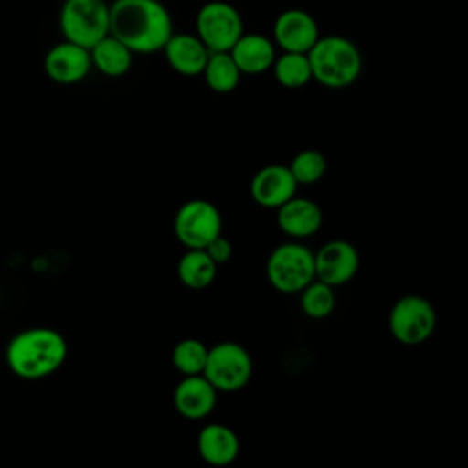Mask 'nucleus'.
<instances>
[{"instance_id": "11", "label": "nucleus", "mask_w": 468, "mask_h": 468, "mask_svg": "<svg viewBox=\"0 0 468 468\" xmlns=\"http://www.w3.org/2000/svg\"><path fill=\"white\" fill-rule=\"evenodd\" d=\"M320 37L318 22L311 13L300 7L282 11L272 24V42L280 51L307 53Z\"/></svg>"}, {"instance_id": "14", "label": "nucleus", "mask_w": 468, "mask_h": 468, "mask_svg": "<svg viewBox=\"0 0 468 468\" xmlns=\"http://www.w3.org/2000/svg\"><path fill=\"white\" fill-rule=\"evenodd\" d=\"M218 393L203 375L181 377L172 393L174 410L186 420H203L214 411Z\"/></svg>"}, {"instance_id": "1", "label": "nucleus", "mask_w": 468, "mask_h": 468, "mask_svg": "<svg viewBox=\"0 0 468 468\" xmlns=\"http://www.w3.org/2000/svg\"><path fill=\"white\" fill-rule=\"evenodd\" d=\"M174 33V20L161 0H113L110 4V35L133 55L163 49Z\"/></svg>"}, {"instance_id": "18", "label": "nucleus", "mask_w": 468, "mask_h": 468, "mask_svg": "<svg viewBox=\"0 0 468 468\" xmlns=\"http://www.w3.org/2000/svg\"><path fill=\"white\" fill-rule=\"evenodd\" d=\"M229 53L241 75H260L272 68L278 48L271 37L243 31V35L234 42Z\"/></svg>"}, {"instance_id": "21", "label": "nucleus", "mask_w": 468, "mask_h": 468, "mask_svg": "<svg viewBox=\"0 0 468 468\" xmlns=\"http://www.w3.org/2000/svg\"><path fill=\"white\" fill-rule=\"evenodd\" d=\"M201 75L207 86L219 95L232 93L241 80V71L238 69L229 51H210Z\"/></svg>"}, {"instance_id": "17", "label": "nucleus", "mask_w": 468, "mask_h": 468, "mask_svg": "<svg viewBox=\"0 0 468 468\" xmlns=\"http://www.w3.org/2000/svg\"><path fill=\"white\" fill-rule=\"evenodd\" d=\"M166 64L183 77H199L205 69L210 51L196 33H172L163 46Z\"/></svg>"}, {"instance_id": "7", "label": "nucleus", "mask_w": 468, "mask_h": 468, "mask_svg": "<svg viewBox=\"0 0 468 468\" xmlns=\"http://www.w3.org/2000/svg\"><path fill=\"white\" fill-rule=\"evenodd\" d=\"M252 371V356L241 344L223 340L208 347L203 377L219 393H234L243 389L250 382Z\"/></svg>"}, {"instance_id": "26", "label": "nucleus", "mask_w": 468, "mask_h": 468, "mask_svg": "<svg viewBox=\"0 0 468 468\" xmlns=\"http://www.w3.org/2000/svg\"><path fill=\"white\" fill-rule=\"evenodd\" d=\"M205 252L210 256V260L219 267V265H225L230 261L232 254H234V247L230 243L229 238H225L223 234L216 236L214 239H210L207 245H205Z\"/></svg>"}, {"instance_id": "5", "label": "nucleus", "mask_w": 468, "mask_h": 468, "mask_svg": "<svg viewBox=\"0 0 468 468\" xmlns=\"http://www.w3.org/2000/svg\"><path fill=\"white\" fill-rule=\"evenodd\" d=\"M58 27L64 40L90 49L110 33V4L106 0H64Z\"/></svg>"}, {"instance_id": "6", "label": "nucleus", "mask_w": 468, "mask_h": 468, "mask_svg": "<svg viewBox=\"0 0 468 468\" xmlns=\"http://www.w3.org/2000/svg\"><path fill=\"white\" fill-rule=\"evenodd\" d=\"M437 327L433 303L415 292L400 296L389 309L388 329L395 342L402 346H420L431 338Z\"/></svg>"}, {"instance_id": "15", "label": "nucleus", "mask_w": 468, "mask_h": 468, "mask_svg": "<svg viewBox=\"0 0 468 468\" xmlns=\"http://www.w3.org/2000/svg\"><path fill=\"white\" fill-rule=\"evenodd\" d=\"M276 225L289 239L302 241L322 229L324 212L316 201L296 194L276 208Z\"/></svg>"}, {"instance_id": "25", "label": "nucleus", "mask_w": 468, "mask_h": 468, "mask_svg": "<svg viewBox=\"0 0 468 468\" xmlns=\"http://www.w3.org/2000/svg\"><path fill=\"white\" fill-rule=\"evenodd\" d=\"M289 170L294 181L300 185H314L318 183L327 172V159L316 148H303L300 150L291 161Z\"/></svg>"}, {"instance_id": "22", "label": "nucleus", "mask_w": 468, "mask_h": 468, "mask_svg": "<svg viewBox=\"0 0 468 468\" xmlns=\"http://www.w3.org/2000/svg\"><path fill=\"white\" fill-rule=\"evenodd\" d=\"M272 73L280 86L287 90H298L313 80L307 53L280 51L272 62Z\"/></svg>"}, {"instance_id": "13", "label": "nucleus", "mask_w": 468, "mask_h": 468, "mask_svg": "<svg viewBox=\"0 0 468 468\" xmlns=\"http://www.w3.org/2000/svg\"><path fill=\"white\" fill-rule=\"evenodd\" d=\"M91 71L90 49L69 40L51 46L44 57V73L57 84H77Z\"/></svg>"}, {"instance_id": "19", "label": "nucleus", "mask_w": 468, "mask_h": 468, "mask_svg": "<svg viewBox=\"0 0 468 468\" xmlns=\"http://www.w3.org/2000/svg\"><path fill=\"white\" fill-rule=\"evenodd\" d=\"M91 68L110 79L124 77L133 66V53L110 33L90 48Z\"/></svg>"}, {"instance_id": "8", "label": "nucleus", "mask_w": 468, "mask_h": 468, "mask_svg": "<svg viewBox=\"0 0 468 468\" xmlns=\"http://www.w3.org/2000/svg\"><path fill=\"white\" fill-rule=\"evenodd\" d=\"M223 234V216L208 199H188L174 216V236L185 249H205L216 236Z\"/></svg>"}, {"instance_id": "23", "label": "nucleus", "mask_w": 468, "mask_h": 468, "mask_svg": "<svg viewBox=\"0 0 468 468\" xmlns=\"http://www.w3.org/2000/svg\"><path fill=\"white\" fill-rule=\"evenodd\" d=\"M298 294H300V309L307 318L324 320L336 307L335 287L316 278L309 282Z\"/></svg>"}, {"instance_id": "12", "label": "nucleus", "mask_w": 468, "mask_h": 468, "mask_svg": "<svg viewBox=\"0 0 468 468\" xmlns=\"http://www.w3.org/2000/svg\"><path fill=\"white\" fill-rule=\"evenodd\" d=\"M250 197L252 201L267 210H276L285 201H289L298 192V183L294 181L287 165H265L250 179Z\"/></svg>"}, {"instance_id": "16", "label": "nucleus", "mask_w": 468, "mask_h": 468, "mask_svg": "<svg viewBox=\"0 0 468 468\" xmlns=\"http://www.w3.org/2000/svg\"><path fill=\"white\" fill-rule=\"evenodd\" d=\"M196 450L201 461H205L210 466L223 468L238 459L241 442L238 433L230 426L210 422L197 431Z\"/></svg>"}, {"instance_id": "4", "label": "nucleus", "mask_w": 468, "mask_h": 468, "mask_svg": "<svg viewBox=\"0 0 468 468\" xmlns=\"http://www.w3.org/2000/svg\"><path fill=\"white\" fill-rule=\"evenodd\" d=\"M271 287L282 294H298L314 280V254L298 239L276 245L265 263Z\"/></svg>"}, {"instance_id": "24", "label": "nucleus", "mask_w": 468, "mask_h": 468, "mask_svg": "<svg viewBox=\"0 0 468 468\" xmlns=\"http://www.w3.org/2000/svg\"><path fill=\"white\" fill-rule=\"evenodd\" d=\"M207 353H208V346L194 336H186L181 338L170 353V360L174 369L181 375H203L205 369V362H207Z\"/></svg>"}, {"instance_id": "2", "label": "nucleus", "mask_w": 468, "mask_h": 468, "mask_svg": "<svg viewBox=\"0 0 468 468\" xmlns=\"http://www.w3.org/2000/svg\"><path fill=\"white\" fill-rule=\"evenodd\" d=\"M68 358V342L57 329L29 327L16 333L5 347L7 367L24 380L53 375Z\"/></svg>"}, {"instance_id": "10", "label": "nucleus", "mask_w": 468, "mask_h": 468, "mask_svg": "<svg viewBox=\"0 0 468 468\" xmlns=\"http://www.w3.org/2000/svg\"><path fill=\"white\" fill-rule=\"evenodd\" d=\"M314 254V278L335 289L349 283L360 267V254L347 239H329Z\"/></svg>"}, {"instance_id": "9", "label": "nucleus", "mask_w": 468, "mask_h": 468, "mask_svg": "<svg viewBox=\"0 0 468 468\" xmlns=\"http://www.w3.org/2000/svg\"><path fill=\"white\" fill-rule=\"evenodd\" d=\"M243 31L238 7L225 0L205 2L196 13V35L208 51H229Z\"/></svg>"}, {"instance_id": "20", "label": "nucleus", "mask_w": 468, "mask_h": 468, "mask_svg": "<svg viewBox=\"0 0 468 468\" xmlns=\"http://www.w3.org/2000/svg\"><path fill=\"white\" fill-rule=\"evenodd\" d=\"M218 269L205 249H186L177 261V278L186 289L203 291L212 285Z\"/></svg>"}, {"instance_id": "3", "label": "nucleus", "mask_w": 468, "mask_h": 468, "mask_svg": "<svg viewBox=\"0 0 468 468\" xmlns=\"http://www.w3.org/2000/svg\"><path fill=\"white\" fill-rule=\"evenodd\" d=\"M313 80L329 90L353 86L362 73V53L342 35H320L307 51Z\"/></svg>"}]
</instances>
